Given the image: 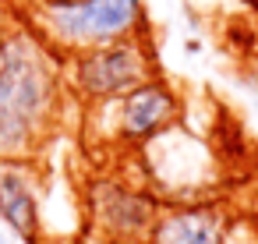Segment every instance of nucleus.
I'll use <instances>...</instances> for the list:
<instances>
[{
	"label": "nucleus",
	"instance_id": "3",
	"mask_svg": "<svg viewBox=\"0 0 258 244\" xmlns=\"http://www.w3.org/2000/svg\"><path fill=\"white\" fill-rule=\"evenodd\" d=\"M142 170V184L159 195V202H191V198H219V184L226 180V166L209 138H198L180 124L131 152Z\"/></svg>",
	"mask_w": 258,
	"mask_h": 244
},
{
	"label": "nucleus",
	"instance_id": "4",
	"mask_svg": "<svg viewBox=\"0 0 258 244\" xmlns=\"http://www.w3.org/2000/svg\"><path fill=\"white\" fill-rule=\"evenodd\" d=\"M184 110L187 106H184L180 89L173 82H166L163 75H156L110 103L89 106V128L106 145L138 152L142 145H149L152 138H159L163 131L180 124Z\"/></svg>",
	"mask_w": 258,
	"mask_h": 244
},
{
	"label": "nucleus",
	"instance_id": "9",
	"mask_svg": "<svg viewBox=\"0 0 258 244\" xmlns=\"http://www.w3.org/2000/svg\"><path fill=\"white\" fill-rule=\"evenodd\" d=\"M223 244H258V216H251V212H237V209H233Z\"/></svg>",
	"mask_w": 258,
	"mask_h": 244
},
{
	"label": "nucleus",
	"instance_id": "5",
	"mask_svg": "<svg viewBox=\"0 0 258 244\" xmlns=\"http://www.w3.org/2000/svg\"><path fill=\"white\" fill-rule=\"evenodd\" d=\"M156 75H159V60H156L149 36H135V39H120L110 46H96V50L64 57L68 96L75 103H82L85 110L110 103Z\"/></svg>",
	"mask_w": 258,
	"mask_h": 244
},
{
	"label": "nucleus",
	"instance_id": "6",
	"mask_svg": "<svg viewBox=\"0 0 258 244\" xmlns=\"http://www.w3.org/2000/svg\"><path fill=\"white\" fill-rule=\"evenodd\" d=\"M82 195H85V216L106 244H145L163 205L156 191L120 173L92 177Z\"/></svg>",
	"mask_w": 258,
	"mask_h": 244
},
{
	"label": "nucleus",
	"instance_id": "11",
	"mask_svg": "<svg viewBox=\"0 0 258 244\" xmlns=\"http://www.w3.org/2000/svg\"><path fill=\"white\" fill-rule=\"evenodd\" d=\"M25 4H29V8H32V4H43V0H25Z\"/></svg>",
	"mask_w": 258,
	"mask_h": 244
},
{
	"label": "nucleus",
	"instance_id": "8",
	"mask_svg": "<svg viewBox=\"0 0 258 244\" xmlns=\"http://www.w3.org/2000/svg\"><path fill=\"white\" fill-rule=\"evenodd\" d=\"M233 205L226 198L163 202L145 244H223Z\"/></svg>",
	"mask_w": 258,
	"mask_h": 244
},
{
	"label": "nucleus",
	"instance_id": "1",
	"mask_svg": "<svg viewBox=\"0 0 258 244\" xmlns=\"http://www.w3.org/2000/svg\"><path fill=\"white\" fill-rule=\"evenodd\" d=\"M64 57H57L29 22L0 32V159L39 156L64 113Z\"/></svg>",
	"mask_w": 258,
	"mask_h": 244
},
{
	"label": "nucleus",
	"instance_id": "10",
	"mask_svg": "<svg viewBox=\"0 0 258 244\" xmlns=\"http://www.w3.org/2000/svg\"><path fill=\"white\" fill-rule=\"evenodd\" d=\"M0 244H29V240H25V237H18L4 219H0Z\"/></svg>",
	"mask_w": 258,
	"mask_h": 244
},
{
	"label": "nucleus",
	"instance_id": "7",
	"mask_svg": "<svg viewBox=\"0 0 258 244\" xmlns=\"http://www.w3.org/2000/svg\"><path fill=\"white\" fill-rule=\"evenodd\" d=\"M0 219L29 244H53L50 177L36 156L0 159Z\"/></svg>",
	"mask_w": 258,
	"mask_h": 244
},
{
	"label": "nucleus",
	"instance_id": "12",
	"mask_svg": "<svg viewBox=\"0 0 258 244\" xmlns=\"http://www.w3.org/2000/svg\"><path fill=\"white\" fill-rule=\"evenodd\" d=\"M0 32H4V25H0Z\"/></svg>",
	"mask_w": 258,
	"mask_h": 244
},
{
	"label": "nucleus",
	"instance_id": "2",
	"mask_svg": "<svg viewBox=\"0 0 258 244\" xmlns=\"http://www.w3.org/2000/svg\"><path fill=\"white\" fill-rule=\"evenodd\" d=\"M25 22L57 57L149 36L145 0H43L29 8Z\"/></svg>",
	"mask_w": 258,
	"mask_h": 244
}]
</instances>
